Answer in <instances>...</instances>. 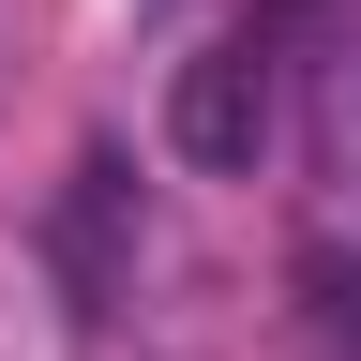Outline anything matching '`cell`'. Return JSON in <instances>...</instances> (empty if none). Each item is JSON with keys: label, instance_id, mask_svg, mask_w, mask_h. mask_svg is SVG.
Here are the masks:
<instances>
[{"label": "cell", "instance_id": "cell-1", "mask_svg": "<svg viewBox=\"0 0 361 361\" xmlns=\"http://www.w3.org/2000/svg\"><path fill=\"white\" fill-rule=\"evenodd\" d=\"M166 135H180L196 166H256V151H271V45H196Z\"/></svg>", "mask_w": 361, "mask_h": 361}, {"label": "cell", "instance_id": "cell-2", "mask_svg": "<svg viewBox=\"0 0 361 361\" xmlns=\"http://www.w3.org/2000/svg\"><path fill=\"white\" fill-rule=\"evenodd\" d=\"M301 316H316V346H331V361H361V256H346V241L301 256Z\"/></svg>", "mask_w": 361, "mask_h": 361}]
</instances>
